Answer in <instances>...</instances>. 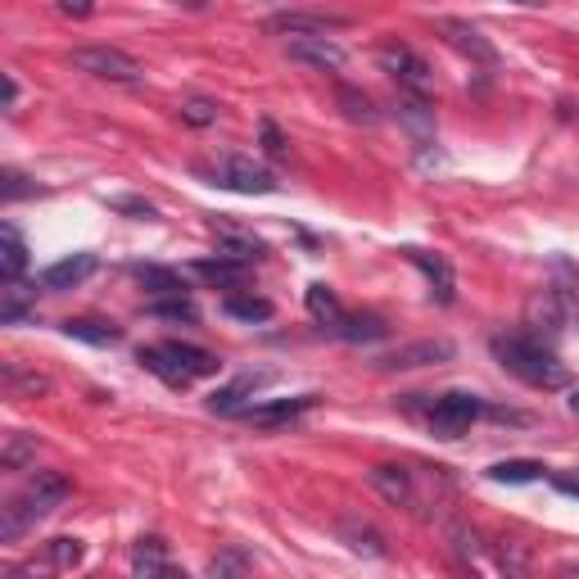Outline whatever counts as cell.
I'll return each instance as SVG.
<instances>
[{
	"instance_id": "cell-34",
	"label": "cell",
	"mask_w": 579,
	"mask_h": 579,
	"mask_svg": "<svg viewBox=\"0 0 579 579\" xmlns=\"http://www.w3.org/2000/svg\"><path fill=\"white\" fill-rule=\"evenodd\" d=\"M250 566H254V557L245 553V547H227L222 557L208 562V575H213V579H227V575H245Z\"/></svg>"
},
{
	"instance_id": "cell-9",
	"label": "cell",
	"mask_w": 579,
	"mask_h": 579,
	"mask_svg": "<svg viewBox=\"0 0 579 579\" xmlns=\"http://www.w3.org/2000/svg\"><path fill=\"white\" fill-rule=\"evenodd\" d=\"M435 33H439L453 50H462L467 59H475V64H498L494 41L484 37L475 23H467V19H435Z\"/></svg>"
},
{
	"instance_id": "cell-37",
	"label": "cell",
	"mask_w": 579,
	"mask_h": 579,
	"mask_svg": "<svg viewBox=\"0 0 579 579\" xmlns=\"http://www.w3.org/2000/svg\"><path fill=\"white\" fill-rule=\"evenodd\" d=\"M258 141H263V155H267V159H286V141H281V128L272 123V118H263V128H258Z\"/></svg>"
},
{
	"instance_id": "cell-45",
	"label": "cell",
	"mask_w": 579,
	"mask_h": 579,
	"mask_svg": "<svg viewBox=\"0 0 579 579\" xmlns=\"http://www.w3.org/2000/svg\"><path fill=\"white\" fill-rule=\"evenodd\" d=\"M570 412H575V417H579V389H575V394H570Z\"/></svg>"
},
{
	"instance_id": "cell-46",
	"label": "cell",
	"mask_w": 579,
	"mask_h": 579,
	"mask_svg": "<svg viewBox=\"0 0 579 579\" xmlns=\"http://www.w3.org/2000/svg\"><path fill=\"white\" fill-rule=\"evenodd\" d=\"M272 5H290V0H272Z\"/></svg>"
},
{
	"instance_id": "cell-32",
	"label": "cell",
	"mask_w": 579,
	"mask_h": 579,
	"mask_svg": "<svg viewBox=\"0 0 579 579\" xmlns=\"http://www.w3.org/2000/svg\"><path fill=\"white\" fill-rule=\"evenodd\" d=\"M5 389L14 394V399H23V394H27V399H37V394L50 389V381L37 376V372H23L19 362H10V367H5Z\"/></svg>"
},
{
	"instance_id": "cell-11",
	"label": "cell",
	"mask_w": 579,
	"mask_h": 579,
	"mask_svg": "<svg viewBox=\"0 0 579 579\" xmlns=\"http://www.w3.org/2000/svg\"><path fill=\"white\" fill-rule=\"evenodd\" d=\"M335 27H345V19L303 14V10H286V14L267 19V33H281V37H326V33H335Z\"/></svg>"
},
{
	"instance_id": "cell-40",
	"label": "cell",
	"mask_w": 579,
	"mask_h": 579,
	"mask_svg": "<svg viewBox=\"0 0 579 579\" xmlns=\"http://www.w3.org/2000/svg\"><path fill=\"white\" fill-rule=\"evenodd\" d=\"M55 5H59L64 19H91V14H96V0H55Z\"/></svg>"
},
{
	"instance_id": "cell-4",
	"label": "cell",
	"mask_w": 579,
	"mask_h": 579,
	"mask_svg": "<svg viewBox=\"0 0 579 579\" xmlns=\"http://www.w3.org/2000/svg\"><path fill=\"white\" fill-rule=\"evenodd\" d=\"M195 172L208 181V186L236 191V195H272L277 191V177H272L263 164L245 159V155H218L213 164H200Z\"/></svg>"
},
{
	"instance_id": "cell-2",
	"label": "cell",
	"mask_w": 579,
	"mask_h": 579,
	"mask_svg": "<svg viewBox=\"0 0 579 579\" xmlns=\"http://www.w3.org/2000/svg\"><path fill=\"white\" fill-rule=\"evenodd\" d=\"M69 498V480L59 471H37L33 480L23 484V490L10 498V507L0 511V539L5 543H19L27 530H33L37 521H46V516Z\"/></svg>"
},
{
	"instance_id": "cell-13",
	"label": "cell",
	"mask_w": 579,
	"mask_h": 579,
	"mask_svg": "<svg viewBox=\"0 0 579 579\" xmlns=\"http://www.w3.org/2000/svg\"><path fill=\"white\" fill-rule=\"evenodd\" d=\"M335 534H340V543L349 547V553H358V557H385L389 547H385V534L376 530V526H367L362 516H345L340 526H335Z\"/></svg>"
},
{
	"instance_id": "cell-15",
	"label": "cell",
	"mask_w": 579,
	"mask_h": 579,
	"mask_svg": "<svg viewBox=\"0 0 579 579\" xmlns=\"http://www.w3.org/2000/svg\"><path fill=\"white\" fill-rule=\"evenodd\" d=\"M317 403V394H299V399H277V403H254L245 408V421L263 425V431H277V425H290L294 417H303Z\"/></svg>"
},
{
	"instance_id": "cell-12",
	"label": "cell",
	"mask_w": 579,
	"mask_h": 579,
	"mask_svg": "<svg viewBox=\"0 0 579 579\" xmlns=\"http://www.w3.org/2000/svg\"><path fill=\"white\" fill-rule=\"evenodd\" d=\"M213 240H218V254L222 258H236V263H263L267 258V245L254 236V231H240V227H227V222H218L213 227Z\"/></svg>"
},
{
	"instance_id": "cell-36",
	"label": "cell",
	"mask_w": 579,
	"mask_h": 579,
	"mask_svg": "<svg viewBox=\"0 0 579 579\" xmlns=\"http://www.w3.org/2000/svg\"><path fill=\"white\" fill-rule=\"evenodd\" d=\"M181 118H186L191 128H208V123H218V105L213 100H186L181 105Z\"/></svg>"
},
{
	"instance_id": "cell-5",
	"label": "cell",
	"mask_w": 579,
	"mask_h": 579,
	"mask_svg": "<svg viewBox=\"0 0 579 579\" xmlns=\"http://www.w3.org/2000/svg\"><path fill=\"white\" fill-rule=\"evenodd\" d=\"M69 64L77 73H91V77H100V82H118V86L145 82V64H141V59H132L128 50H118V46H82V50L69 55Z\"/></svg>"
},
{
	"instance_id": "cell-8",
	"label": "cell",
	"mask_w": 579,
	"mask_h": 579,
	"mask_svg": "<svg viewBox=\"0 0 579 579\" xmlns=\"http://www.w3.org/2000/svg\"><path fill=\"white\" fill-rule=\"evenodd\" d=\"M480 412H484V408H480L475 394L453 389V394H444V399H435V408H431V431H435L439 439H457L462 431H471V421H475Z\"/></svg>"
},
{
	"instance_id": "cell-1",
	"label": "cell",
	"mask_w": 579,
	"mask_h": 579,
	"mask_svg": "<svg viewBox=\"0 0 579 579\" xmlns=\"http://www.w3.org/2000/svg\"><path fill=\"white\" fill-rule=\"evenodd\" d=\"M494 358L516 381H526L534 389H566L570 381L566 362L543 340H534V335H494Z\"/></svg>"
},
{
	"instance_id": "cell-26",
	"label": "cell",
	"mask_w": 579,
	"mask_h": 579,
	"mask_svg": "<svg viewBox=\"0 0 579 579\" xmlns=\"http://www.w3.org/2000/svg\"><path fill=\"white\" fill-rule=\"evenodd\" d=\"M136 281L155 294V299H168V294H186V281L177 277L172 267H155V263H145V267H136Z\"/></svg>"
},
{
	"instance_id": "cell-25",
	"label": "cell",
	"mask_w": 579,
	"mask_h": 579,
	"mask_svg": "<svg viewBox=\"0 0 579 579\" xmlns=\"http://www.w3.org/2000/svg\"><path fill=\"white\" fill-rule=\"evenodd\" d=\"M399 118L412 128V136H417V141H431V136H435V109L425 105V96H408V91H403V100H399Z\"/></svg>"
},
{
	"instance_id": "cell-10",
	"label": "cell",
	"mask_w": 579,
	"mask_h": 579,
	"mask_svg": "<svg viewBox=\"0 0 579 579\" xmlns=\"http://www.w3.org/2000/svg\"><path fill=\"white\" fill-rule=\"evenodd\" d=\"M286 55L294 64H309V69H322V73H340L345 69V46L335 37H286Z\"/></svg>"
},
{
	"instance_id": "cell-30",
	"label": "cell",
	"mask_w": 579,
	"mask_h": 579,
	"mask_svg": "<svg viewBox=\"0 0 579 579\" xmlns=\"http://www.w3.org/2000/svg\"><path fill=\"white\" fill-rule=\"evenodd\" d=\"M149 317H159V322H200V309L186 299V294H168V299H155L145 309Z\"/></svg>"
},
{
	"instance_id": "cell-42",
	"label": "cell",
	"mask_w": 579,
	"mask_h": 579,
	"mask_svg": "<svg viewBox=\"0 0 579 579\" xmlns=\"http://www.w3.org/2000/svg\"><path fill=\"white\" fill-rule=\"evenodd\" d=\"M19 105V82H14V73H5V109H14Z\"/></svg>"
},
{
	"instance_id": "cell-14",
	"label": "cell",
	"mask_w": 579,
	"mask_h": 579,
	"mask_svg": "<svg viewBox=\"0 0 579 579\" xmlns=\"http://www.w3.org/2000/svg\"><path fill=\"white\" fill-rule=\"evenodd\" d=\"M96 267H100L96 254H69V258H59V263H50V267L41 272V286H46V290H77Z\"/></svg>"
},
{
	"instance_id": "cell-28",
	"label": "cell",
	"mask_w": 579,
	"mask_h": 579,
	"mask_svg": "<svg viewBox=\"0 0 579 579\" xmlns=\"http://www.w3.org/2000/svg\"><path fill=\"white\" fill-rule=\"evenodd\" d=\"M309 313H313V322H322L326 330L345 317V309H340V299H335V290H330V286H322V281H313V286H309Z\"/></svg>"
},
{
	"instance_id": "cell-3",
	"label": "cell",
	"mask_w": 579,
	"mask_h": 579,
	"mask_svg": "<svg viewBox=\"0 0 579 579\" xmlns=\"http://www.w3.org/2000/svg\"><path fill=\"white\" fill-rule=\"evenodd\" d=\"M136 362H141L145 372H155L164 385H177V389H186V385H195L200 376H213V372H218V358H213L208 349L181 345V340L145 345V349L136 353Z\"/></svg>"
},
{
	"instance_id": "cell-21",
	"label": "cell",
	"mask_w": 579,
	"mask_h": 579,
	"mask_svg": "<svg viewBox=\"0 0 579 579\" xmlns=\"http://www.w3.org/2000/svg\"><path fill=\"white\" fill-rule=\"evenodd\" d=\"M195 277H204L208 286H222V290H236V286H245L250 277V263H236V258H200L195 263Z\"/></svg>"
},
{
	"instance_id": "cell-7",
	"label": "cell",
	"mask_w": 579,
	"mask_h": 579,
	"mask_svg": "<svg viewBox=\"0 0 579 579\" xmlns=\"http://www.w3.org/2000/svg\"><path fill=\"white\" fill-rule=\"evenodd\" d=\"M453 340H417V345H399L394 353H381L376 367L381 372H417V367H444L453 362Z\"/></svg>"
},
{
	"instance_id": "cell-33",
	"label": "cell",
	"mask_w": 579,
	"mask_h": 579,
	"mask_svg": "<svg viewBox=\"0 0 579 579\" xmlns=\"http://www.w3.org/2000/svg\"><path fill=\"white\" fill-rule=\"evenodd\" d=\"M27 462H37V439L33 435H10L5 453H0V467H5V471H23Z\"/></svg>"
},
{
	"instance_id": "cell-6",
	"label": "cell",
	"mask_w": 579,
	"mask_h": 579,
	"mask_svg": "<svg viewBox=\"0 0 579 579\" xmlns=\"http://www.w3.org/2000/svg\"><path fill=\"white\" fill-rule=\"evenodd\" d=\"M376 69L389 73L394 82H399V91H408V96H431V64L403 41H385L376 46Z\"/></svg>"
},
{
	"instance_id": "cell-23",
	"label": "cell",
	"mask_w": 579,
	"mask_h": 579,
	"mask_svg": "<svg viewBox=\"0 0 579 579\" xmlns=\"http://www.w3.org/2000/svg\"><path fill=\"white\" fill-rule=\"evenodd\" d=\"M132 570L136 575H172V562H168V543L164 539H155V534H149V539H141L136 547H132Z\"/></svg>"
},
{
	"instance_id": "cell-38",
	"label": "cell",
	"mask_w": 579,
	"mask_h": 579,
	"mask_svg": "<svg viewBox=\"0 0 579 579\" xmlns=\"http://www.w3.org/2000/svg\"><path fill=\"white\" fill-rule=\"evenodd\" d=\"M33 191H37V186H27V177H23V172H14V168L0 172V195H5L10 204L23 200V195H33Z\"/></svg>"
},
{
	"instance_id": "cell-31",
	"label": "cell",
	"mask_w": 579,
	"mask_h": 579,
	"mask_svg": "<svg viewBox=\"0 0 579 579\" xmlns=\"http://www.w3.org/2000/svg\"><path fill=\"white\" fill-rule=\"evenodd\" d=\"M227 317H236V322H267L272 317V303L267 299H258V294H227Z\"/></svg>"
},
{
	"instance_id": "cell-29",
	"label": "cell",
	"mask_w": 579,
	"mask_h": 579,
	"mask_svg": "<svg viewBox=\"0 0 579 579\" xmlns=\"http://www.w3.org/2000/svg\"><path fill=\"white\" fill-rule=\"evenodd\" d=\"M340 109H345L349 123H362V128H376L381 123L372 96H362V91H353V86H340Z\"/></svg>"
},
{
	"instance_id": "cell-18",
	"label": "cell",
	"mask_w": 579,
	"mask_h": 579,
	"mask_svg": "<svg viewBox=\"0 0 579 579\" xmlns=\"http://www.w3.org/2000/svg\"><path fill=\"white\" fill-rule=\"evenodd\" d=\"M367 484H372V490H376L389 507H408V503H412V475H408L403 467L381 462V467L367 471Z\"/></svg>"
},
{
	"instance_id": "cell-44",
	"label": "cell",
	"mask_w": 579,
	"mask_h": 579,
	"mask_svg": "<svg viewBox=\"0 0 579 579\" xmlns=\"http://www.w3.org/2000/svg\"><path fill=\"white\" fill-rule=\"evenodd\" d=\"M511 5H530L534 10V5H547V0H511Z\"/></svg>"
},
{
	"instance_id": "cell-35",
	"label": "cell",
	"mask_w": 579,
	"mask_h": 579,
	"mask_svg": "<svg viewBox=\"0 0 579 579\" xmlns=\"http://www.w3.org/2000/svg\"><path fill=\"white\" fill-rule=\"evenodd\" d=\"M46 557H50V566L55 570H73L77 562H82V539H50V547H46Z\"/></svg>"
},
{
	"instance_id": "cell-27",
	"label": "cell",
	"mask_w": 579,
	"mask_h": 579,
	"mask_svg": "<svg viewBox=\"0 0 579 579\" xmlns=\"http://www.w3.org/2000/svg\"><path fill=\"white\" fill-rule=\"evenodd\" d=\"M490 480H498V484H534V480H543V462H530V457L494 462L490 467Z\"/></svg>"
},
{
	"instance_id": "cell-19",
	"label": "cell",
	"mask_w": 579,
	"mask_h": 579,
	"mask_svg": "<svg viewBox=\"0 0 579 579\" xmlns=\"http://www.w3.org/2000/svg\"><path fill=\"white\" fill-rule=\"evenodd\" d=\"M547 290L557 294L566 322H579V272H575L570 258H553V286Z\"/></svg>"
},
{
	"instance_id": "cell-20",
	"label": "cell",
	"mask_w": 579,
	"mask_h": 579,
	"mask_svg": "<svg viewBox=\"0 0 579 579\" xmlns=\"http://www.w3.org/2000/svg\"><path fill=\"white\" fill-rule=\"evenodd\" d=\"M64 335L69 340H82V345H96V349H109V345L123 340V330H118L113 322H100V317H69Z\"/></svg>"
},
{
	"instance_id": "cell-39",
	"label": "cell",
	"mask_w": 579,
	"mask_h": 579,
	"mask_svg": "<svg viewBox=\"0 0 579 579\" xmlns=\"http://www.w3.org/2000/svg\"><path fill=\"white\" fill-rule=\"evenodd\" d=\"M109 208L132 213V218H155V204H145V200H136V195H113V200H109Z\"/></svg>"
},
{
	"instance_id": "cell-22",
	"label": "cell",
	"mask_w": 579,
	"mask_h": 579,
	"mask_svg": "<svg viewBox=\"0 0 579 579\" xmlns=\"http://www.w3.org/2000/svg\"><path fill=\"white\" fill-rule=\"evenodd\" d=\"M27 272V245H23V236L14 222L0 227V277L5 281H19Z\"/></svg>"
},
{
	"instance_id": "cell-43",
	"label": "cell",
	"mask_w": 579,
	"mask_h": 579,
	"mask_svg": "<svg viewBox=\"0 0 579 579\" xmlns=\"http://www.w3.org/2000/svg\"><path fill=\"white\" fill-rule=\"evenodd\" d=\"M172 5H181V10H208V0H172Z\"/></svg>"
},
{
	"instance_id": "cell-17",
	"label": "cell",
	"mask_w": 579,
	"mask_h": 579,
	"mask_svg": "<svg viewBox=\"0 0 579 579\" xmlns=\"http://www.w3.org/2000/svg\"><path fill=\"white\" fill-rule=\"evenodd\" d=\"M272 376H254V372H245V376H236L231 385H222V389H213L208 394V408L213 412H245V403L254 399V394H258V385H267Z\"/></svg>"
},
{
	"instance_id": "cell-16",
	"label": "cell",
	"mask_w": 579,
	"mask_h": 579,
	"mask_svg": "<svg viewBox=\"0 0 579 579\" xmlns=\"http://www.w3.org/2000/svg\"><path fill=\"white\" fill-rule=\"evenodd\" d=\"M408 258L421 267V277L431 281V299H435V303H453L457 281H453L448 258H444V254H425V250H408Z\"/></svg>"
},
{
	"instance_id": "cell-41",
	"label": "cell",
	"mask_w": 579,
	"mask_h": 579,
	"mask_svg": "<svg viewBox=\"0 0 579 579\" xmlns=\"http://www.w3.org/2000/svg\"><path fill=\"white\" fill-rule=\"evenodd\" d=\"M553 484H557V490H562L566 498H579V471H557Z\"/></svg>"
},
{
	"instance_id": "cell-24",
	"label": "cell",
	"mask_w": 579,
	"mask_h": 579,
	"mask_svg": "<svg viewBox=\"0 0 579 579\" xmlns=\"http://www.w3.org/2000/svg\"><path fill=\"white\" fill-rule=\"evenodd\" d=\"M330 335H340V340H349V345H362V340H381L385 335V322L376 317V313H358V317H340L330 326Z\"/></svg>"
}]
</instances>
